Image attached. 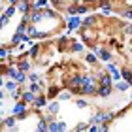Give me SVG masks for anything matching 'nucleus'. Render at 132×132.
<instances>
[{
  "label": "nucleus",
  "mask_w": 132,
  "mask_h": 132,
  "mask_svg": "<svg viewBox=\"0 0 132 132\" xmlns=\"http://www.w3.org/2000/svg\"><path fill=\"white\" fill-rule=\"evenodd\" d=\"M6 89H10V91H15V83H13V81H10L8 85H6Z\"/></svg>",
  "instance_id": "obj_2"
},
{
  "label": "nucleus",
  "mask_w": 132,
  "mask_h": 132,
  "mask_svg": "<svg viewBox=\"0 0 132 132\" xmlns=\"http://www.w3.org/2000/svg\"><path fill=\"white\" fill-rule=\"evenodd\" d=\"M23 110H25V106H23V104H17L15 110H13V113H23Z\"/></svg>",
  "instance_id": "obj_1"
},
{
  "label": "nucleus",
  "mask_w": 132,
  "mask_h": 132,
  "mask_svg": "<svg viewBox=\"0 0 132 132\" xmlns=\"http://www.w3.org/2000/svg\"><path fill=\"white\" fill-rule=\"evenodd\" d=\"M100 55H102V59H106V61L110 59V53H106V51H100Z\"/></svg>",
  "instance_id": "obj_6"
},
{
  "label": "nucleus",
  "mask_w": 132,
  "mask_h": 132,
  "mask_svg": "<svg viewBox=\"0 0 132 132\" xmlns=\"http://www.w3.org/2000/svg\"><path fill=\"white\" fill-rule=\"evenodd\" d=\"M45 4H47V0H40V2L36 4V8H42V6H45Z\"/></svg>",
  "instance_id": "obj_8"
},
{
  "label": "nucleus",
  "mask_w": 132,
  "mask_h": 132,
  "mask_svg": "<svg viewBox=\"0 0 132 132\" xmlns=\"http://www.w3.org/2000/svg\"><path fill=\"white\" fill-rule=\"evenodd\" d=\"M36 104H38V106H44V104H45V100H44V98H40V100H36Z\"/></svg>",
  "instance_id": "obj_9"
},
{
  "label": "nucleus",
  "mask_w": 132,
  "mask_h": 132,
  "mask_svg": "<svg viewBox=\"0 0 132 132\" xmlns=\"http://www.w3.org/2000/svg\"><path fill=\"white\" fill-rule=\"evenodd\" d=\"M25 100H27V102H30V100H34V96H32L30 93H25Z\"/></svg>",
  "instance_id": "obj_5"
},
{
  "label": "nucleus",
  "mask_w": 132,
  "mask_h": 132,
  "mask_svg": "<svg viewBox=\"0 0 132 132\" xmlns=\"http://www.w3.org/2000/svg\"><path fill=\"white\" fill-rule=\"evenodd\" d=\"M77 25H79V19H72V21H70V27H72V28L77 27Z\"/></svg>",
  "instance_id": "obj_4"
},
{
  "label": "nucleus",
  "mask_w": 132,
  "mask_h": 132,
  "mask_svg": "<svg viewBox=\"0 0 132 132\" xmlns=\"http://www.w3.org/2000/svg\"><path fill=\"white\" fill-rule=\"evenodd\" d=\"M117 87L121 89V91H125V89H128V83H117Z\"/></svg>",
  "instance_id": "obj_3"
},
{
  "label": "nucleus",
  "mask_w": 132,
  "mask_h": 132,
  "mask_svg": "<svg viewBox=\"0 0 132 132\" xmlns=\"http://www.w3.org/2000/svg\"><path fill=\"white\" fill-rule=\"evenodd\" d=\"M15 79H17V81H25V74H17Z\"/></svg>",
  "instance_id": "obj_7"
}]
</instances>
